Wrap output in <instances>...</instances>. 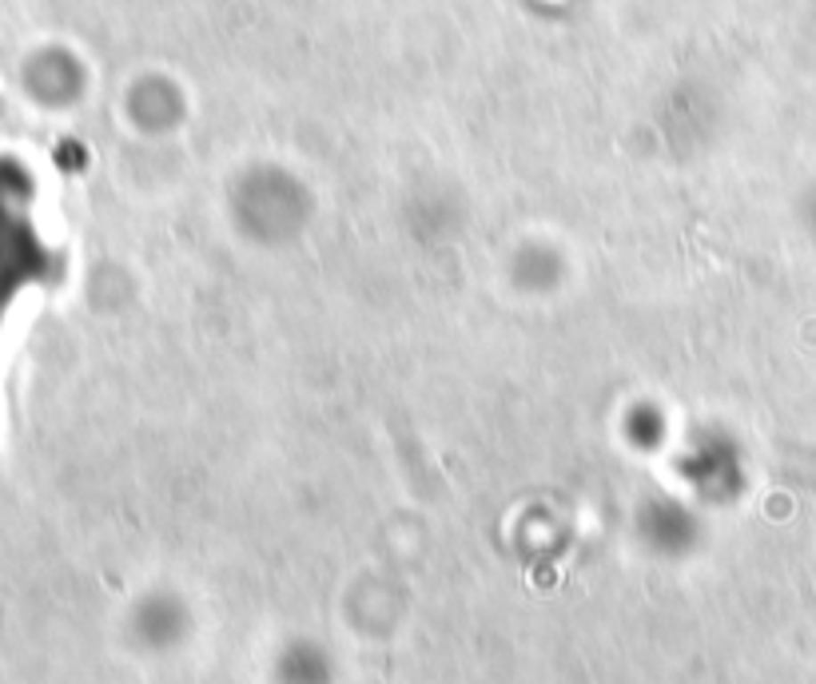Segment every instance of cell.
<instances>
[{
  "label": "cell",
  "instance_id": "obj_1",
  "mask_svg": "<svg viewBox=\"0 0 816 684\" xmlns=\"http://www.w3.org/2000/svg\"><path fill=\"white\" fill-rule=\"evenodd\" d=\"M12 183H0V303H4L8 279L16 275V259H20V231L24 219L16 211V195L8 191Z\"/></svg>",
  "mask_w": 816,
  "mask_h": 684
}]
</instances>
